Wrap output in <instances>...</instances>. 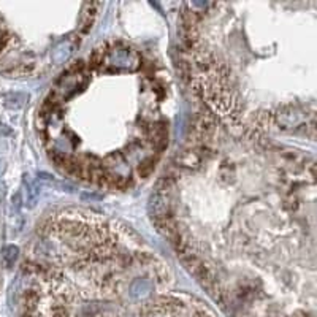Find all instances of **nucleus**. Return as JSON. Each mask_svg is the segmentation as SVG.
Returning a JSON list of instances; mask_svg holds the SVG:
<instances>
[{"label": "nucleus", "instance_id": "nucleus-1", "mask_svg": "<svg viewBox=\"0 0 317 317\" xmlns=\"http://www.w3.org/2000/svg\"><path fill=\"white\" fill-rule=\"evenodd\" d=\"M16 257H17V249L14 246H8L2 252V264L5 267H11L14 264Z\"/></svg>", "mask_w": 317, "mask_h": 317}, {"label": "nucleus", "instance_id": "nucleus-2", "mask_svg": "<svg viewBox=\"0 0 317 317\" xmlns=\"http://www.w3.org/2000/svg\"><path fill=\"white\" fill-rule=\"evenodd\" d=\"M156 160L157 159H154V157H149V159H146V160H143L141 164H140V167H138V175L143 178V176H148L151 171H152V168H154V165H156Z\"/></svg>", "mask_w": 317, "mask_h": 317}]
</instances>
